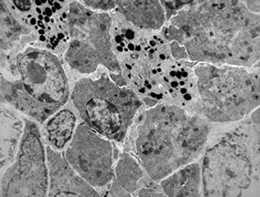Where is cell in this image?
Instances as JSON below:
<instances>
[{"label":"cell","mask_w":260,"mask_h":197,"mask_svg":"<svg viewBox=\"0 0 260 197\" xmlns=\"http://www.w3.org/2000/svg\"><path fill=\"white\" fill-rule=\"evenodd\" d=\"M110 16L113 51L127 87L149 108L165 103L193 110L198 63L175 59L170 42L160 32L135 26L117 9Z\"/></svg>","instance_id":"6da1fadb"},{"label":"cell","mask_w":260,"mask_h":197,"mask_svg":"<svg viewBox=\"0 0 260 197\" xmlns=\"http://www.w3.org/2000/svg\"><path fill=\"white\" fill-rule=\"evenodd\" d=\"M160 33L192 62L252 68L259 61V15L243 1H191Z\"/></svg>","instance_id":"7a4b0ae2"},{"label":"cell","mask_w":260,"mask_h":197,"mask_svg":"<svg viewBox=\"0 0 260 197\" xmlns=\"http://www.w3.org/2000/svg\"><path fill=\"white\" fill-rule=\"evenodd\" d=\"M132 155L154 182L197 161L207 149L211 122L179 106L142 110L130 129Z\"/></svg>","instance_id":"3957f363"},{"label":"cell","mask_w":260,"mask_h":197,"mask_svg":"<svg viewBox=\"0 0 260 197\" xmlns=\"http://www.w3.org/2000/svg\"><path fill=\"white\" fill-rule=\"evenodd\" d=\"M259 124L245 118L206 149L201 162L203 196L260 195Z\"/></svg>","instance_id":"277c9868"},{"label":"cell","mask_w":260,"mask_h":197,"mask_svg":"<svg viewBox=\"0 0 260 197\" xmlns=\"http://www.w3.org/2000/svg\"><path fill=\"white\" fill-rule=\"evenodd\" d=\"M8 65L12 80L2 77V98L14 109L44 124L68 103V77L56 54L27 47Z\"/></svg>","instance_id":"5b68a950"},{"label":"cell","mask_w":260,"mask_h":197,"mask_svg":"<svg viewBox=\"0 0 260 197\" xmlns=\"http://www.w3.org/2000/svg\"><path fill=\"white\" fill-rule=\"evenodd\" d=\"M198 113L211 123H235L259 107V70L198 63Z\"/></svg>","instance_id":"8992f818"},{"label":"cell","mask_w":260,"mask_h":197,"mask_svg":"<svg viewBox=\"0 0 260 197\" xmlns=\"http://www.w3.org/2000/svg\"><path fill=\"white\" fill-rule=\"evenodd\" d=\"M83 123L110 141L122 143L144 103L127 86H119L110 75L83 77L71 92Z\"/></svg>","instance_id":"52a82bcc"},{"label":"cell","mask_w":260,"mask_h":197,"mask_svg":"<svg viewBox=\"0 0 260 197\" xmlns=\"http://www.w3.org/2000/svg\"><path fill=\"white\" fill-rule=\"evenodd\" d=\"M71 41L64 54L74 71L89 75L103 65L110 73L121 74L112 49V19L108 12H96L77 1L70 3Z\"/></svg>","instance_id":"ba28073f"},{"label":"cell","mask_w":260,"mask_h":197,"mask_svg":"<svg viewBox=\"0 0 260 197\" xmlns=\"http://www.w3.org/2000/svg\"><path fill=\"white\" fill-rule=\"evenodd\" d=\"M49 171L39 127L25 121L24 134L15 160L2 173L1 196H45L49 191Z\"/></svg>","instance_id":"9c48e42d"},{"label":"cell","mask_w":260,"mask_h":197,"mask_svg":"<svg viewBox=\"0 0 260 197\" xmlns=\"http://www.w3.org/2000/svg\"><path fill=\"white\" fill-rule=\"evenodd\" d=\"M71 167L89 185L110 188L115 177V150L112 142L84 123L77 127L64 151Z\"/></svg>","instance_id":"30bf717a"},{"label":"cell","mask_w":260,"mask_h":197,"mask_svg":"<svg viewBox=\"0 0 260 197\" xmlns=\"http://www.w3.org/2000/svg\"><path fill=\"white\" fill-rule=\"evenodd\" d=\"M49 196H100L67 162L64 155L47 146Z\"/></svg>","instance_id":"8fae6325"},{"label":"cell","mask_w":260,"mask_h":197,"mask_svg":"<svg viewBox=\"0 0 260 197\" xmlns=\"http://www.w3.org/2000/svg\"><path fill=\"white\" fill-rule=\"evenodd\" d=\"M116 9L127 22L141 29L158 32L167 24L160 1H117Z\"/></svg>","instance_id":"7c38bea8"},{"label":"cell","mask_w":260,"mask_h":197,"mask_svg":"<svg viewBox=\"0 0 260 197\" xmlns=\"http://www.w3.org/2000/svg\"><path fill=\"white\" fill-rule=\"evenodd\" d=\"M160 185L166 196H201V166L192 162L165 177Z\"/></svg>","instance_id":"4fadbf2b"},{"label":"cell","mask_w":260,"mask_h":197,"mask_svg":"<svg viewBox=\"0 0 260 197\" xmlns=\"http://www.w3.org/2000/svg\"><path fill=\"white\" fill-rule=\"evenodd\" d=\"M1 171L7 170L13 163L21 143L24 127L20 118L12 109L6 108L1 111Z\"/></svg>","instance_id":"5bb4252c"},{"label":"cell","mask_w":260,"mask_h":197,"mask_svg":"<svg viewBox=\"0 0 260 197\" xmlns=\"http://www.w3.org/2000/svg\"><path fill=\"white\" fill-rule=\"evenodd\" d=\"M77 130V116L70 109H61L45 124L50 147L61 151L68 146Z\"/></svg>","instance_id":"9a60e30c"},{"label":"cell","mask_w":260,"mask_h":197,"mask_svg":"<svg viewBox=\"0 0 260 197\" xmlns=\"http://www.w3.org/2000/svg\"><path fill=\"white\" fill-rule=\"evenodd\" d=\"M83 6L96 12H113L117 8V1H80Z\"/></svg>","instance_id":"2e32d148"},{"label":"cell","mask_w":260,"mask_h":197,"mask_svg":"<svg viewBox=\"0 0 260 197\" xmlns=\"http://www.w3.org/2000/svg\"><path fill=\"white\" fill-rule=\"evenodd\" d=\"M249 12L259 15V1H243Z\"/></svg>","instance_id":"e0dca14e"}]
</instances>
